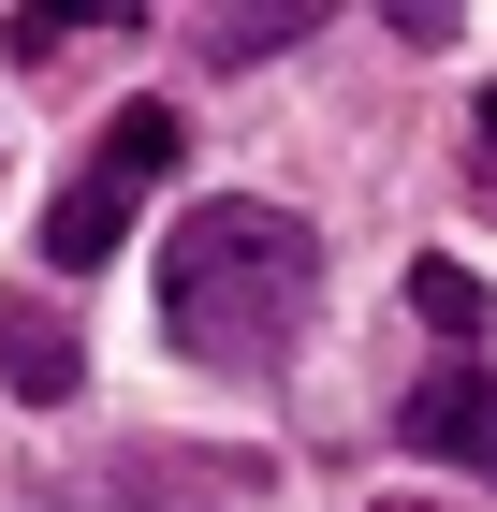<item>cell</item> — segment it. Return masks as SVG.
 Segmentation results:
<instances>
[{
    "label": "cell",
    "instance_id": "6da1fadb",
    "mask_svg": "<svg viewBox=\"0 0 497 512\" xmlns=\"http://www.w3.org/2000/svg\"><path fill=\"white\" fill-rule=\"evenodd\" d=\"M307 293H322V235H307L293 205H264V191L191 205L176 249H161V337L191 366H220V381H264L293 352Z\"/></svg>",
    "mask_w": 497,
    "mask_h": 512
},
{
    "label": "cell",
    "instance_id": "7a4b0ae2",
    "mask_svg": "<svg viewBox=\"0 0 497 512\" xmlns=\"http://www.w3.org/2000/svg\"><path fill=\"white\" fill-rule=\"evenodd\" d=\"M161 176H176V103H117L103 147L74 161V191L44 205V264H59V278L117 264V235H132V205H147Z\"/></svg>",
    "mask_w": 497,
    "mask_h": 512
},
{
    "label": "cell",
    "instance_id": "3957f363",
    "mask_svg": "<svg viewBox=\"0 0 497 512\" xmlns=\"http://www.w3.org/2000/svg\"><path fill=\"white\" fill-rule=\"evenodd\" d=\"M395 439L439 454V469H468V483H497V366H424L410 410H395Z\"/></svg>",
    "mask_w": 497,
    "mask_h": 512
},
{
    "label": "cell",
    "instance_id": "277c9868",
    "mask_svg": "<svg viewBox=\"0 0 497 512\" xmlns=\"http://www.w3.org/2000/svg\"><path fill=\"white\" fill-rule=\"evenodd\" d=\"M30 512H205L191 469H161V454H88L74 483H44Z\"/></svg>",
    "mask_w": 497,
    "mask_h": 512
},
{
    "label": "cell",
    "instance_id": "5b68a950",
    "mask_svg": "<svg viewBox=\"0 0 497 512\" xmlns=\"http://www.w3.org/2000/svg\"><path fill=\"white\" fill-rule=\"evenodd\" d=\"M0 381L30 395V410H74V381H88L74 322H59V308H0Z\"/></svg>",
    "mask_w": 497,
    "mask_h": 512
},
{
    "label": "cell",
    "instance_id": "8992f818",
    "mask_svg": "<svg viewBox=\"0 0 497 512\" xmlns=\"http://www.w3.org/2000/svg\"><path fill=\"white\" fill-rule=\"evenodd\" d=\"M307 30H322L307 0H264V15H191V59H205V74H249V59H293Z\"/></svg>",
    "mask_w": 497,
    "mask_h": 512
},
{
    "label": "cell",
    "instance_id": "52a82bcc",
    "mask_svg": "<svg viewBox=\"0 0 497 512\" xmlns=\"http://www.w3.org/2000/svg\"><path fill=\"white\" fill-rule=\"evenodd\" d=\"M410 308H424V337H439V352H454V366H483V278H468V264H410Z\"/></svg>",
    "mask_w": 497,
    "mask_h": 512
},
{
    "label": "cell",
    "instance_id": "ba28073f",
    "mask_svg": "<svg viewBox=\"0 0 497 512\" xmlns=\"http://www.w3.org/2000/svg\"><path fill=\"white\" fill-rule=\"evenodd\" d=\"M381 512H424V498H381Z\"/></svg>",
    "mask_w": 497,
    "mask_h": 512
}]
</instances>
